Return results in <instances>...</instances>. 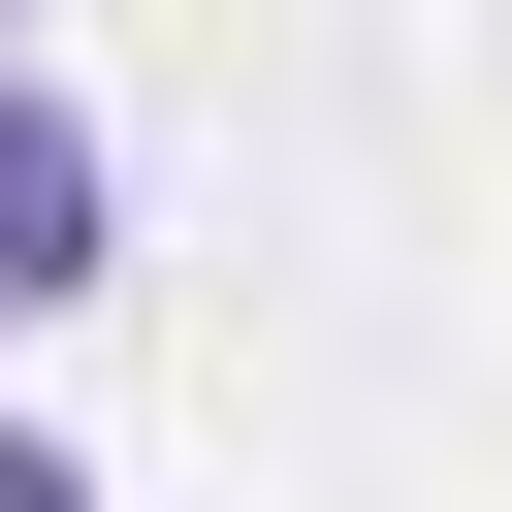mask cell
I'll return each instance as SVG.
<instances>
[{"label":"cell","instance_id":"obj_1","mask_svg":"<svg viewBox=\"0 0 512 512\" xmlns=\"http://www.w3.org/2000/svg\"><path fill=\"white\" fill-rule=\"evenodd\" d=\"M96 288H128V128L0 32V320H96Z\"/></svg>","mask_w":512,"mask_h":512},{"label":"cell","instance_id":"obj_2","mask_svg":"<svg viewBox=\"0 0 512 512\" xmlns=\"http://www.w3.org/2000/svg\"><path fill=\"white\" fill-rule=\"evenodd\" d=\"M0 512H128V480H96V448H64V416H0Z\"/></svg>","mask_w":512,"mask_h":512},{"label":"cell","instance_id":"obj_3","mask_svg":"<svg viewBox=\"0 0 512 512\" xmlns=\"http://www.w3.org/2000/svg\"><path fill=\"white\" fill-rule=\"evenodd\" d=\"M0 32H32V0H0Z\"/></svg>","mask_w":512,"mask_h":512}]
</instances>
